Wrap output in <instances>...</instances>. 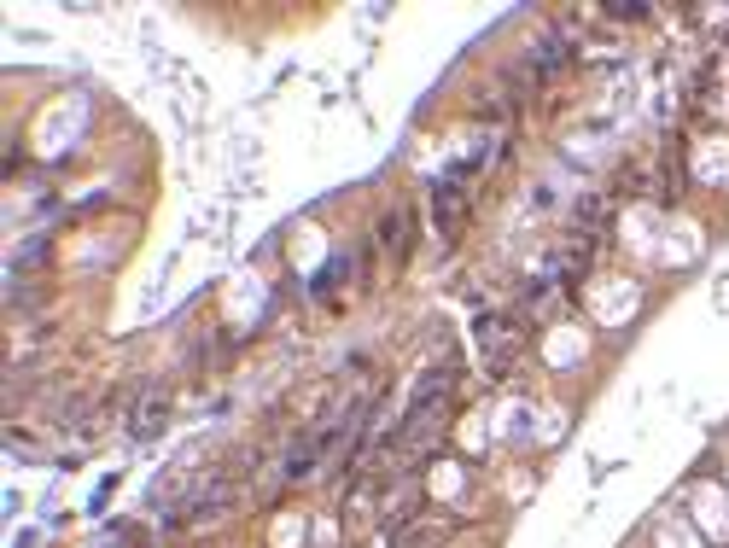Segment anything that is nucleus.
Instances as JSON below:
<instances>
[{
  "label": "nucleus",
  "mask_w": 729,
  "mask_h": 548,
  "mask_svg": "<svg viewBox=\"0 0 729 548\" xmlns=\"http://www.w3.org/2000/svg\"><path fill=\"white\" fill-rule=\"evenodd\" d=\"M380 240L391 245V257H409V210H391V216H385Z\"/></svg>",
  "instance_id": "obj_2"
},
{
  "label": "nucleus",
  "mask_w": 729,
  "mask_h": 548,
  "mask_svg": "<svg viewBox=\"0 0 729 548\" xmlns=\"http://www.w3.org/2000/svg\"><path fill=\"white\" fill-rule=\"evenodd\" d=\"M450 385H455L450 368H438V374H426V379H420V385H415V403H409V426H420L426 414L438 409V403L450 397Z\"/></svg>",
  "instance_id": "obj_1"
}]
</instances>
